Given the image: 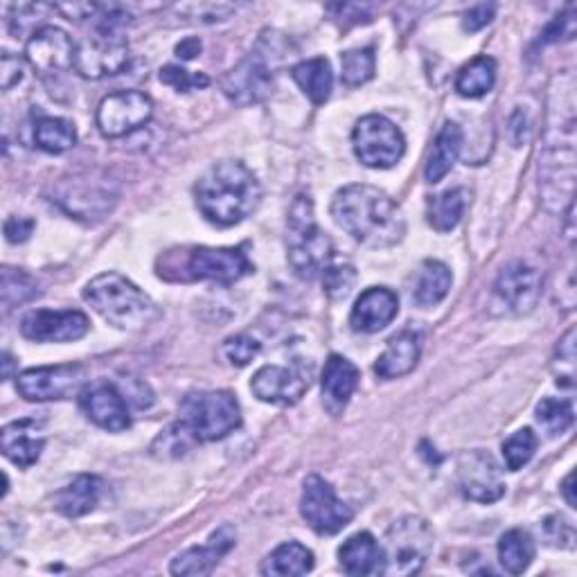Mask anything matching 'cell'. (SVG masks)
Instances as JSON below:
<instances>
[{
	"label": "cell",
	"instance_id": "cell-13",
	"mask_svg": "<svg viewBox=\"0 0 577 577\" xmlns=\"http://www.w3.org/2000/svg\"><path fill=\"white\" fill-rule=\"evenodd\" d=\"M311 375V363L300 359H296L291 365H265L250 380V391L257 399L267 404L293 406L309 391Z\"/></svg>",
	"mask_w": 577,
	"mask_h": 577
},
{
	"label": "cell",
	"instance_id": "cell-2",
	"mask_svg": "<svg viewBox=\"0 0 577 577\" xmlns=\"http://www.w3.org/2000/svg\"><path fill=\"white\" fill-rule=\"evenodd\" d=\"M334 222L356 242L388 248L404 239L406 220L402 207L380 188L345 185L332 199Z\"/></svg>",
	"mask_w": 577,
	"mask_h": 577
},
{
	"label": "cell",
	"instance_id": "cell-3",
	"mask_svg": "<svg viewBox=\"0 0 577 577\" xmlns=\"http://www.w3.org/2000/svg\"><path fill=\"white\" fill-rule=\"evenodd\" d=\"M194 196L207 222L235 226L255 213L261 201V188L244 163L222 161L201 174Z\"/></svg>",
	"mask_w": 577,
	"mask_h": 577
},
{
	"label": "cell",
	"instance_id": "cell-54",
	"mask_svg": "<svg viewBox=\"0 0 577 577\" xmlns=\"http://www.w3.org/2000/svg\"><path fill=\"white\" fill-rule=\"evenodd\" d=\"M199 52H201V41L194 39V36H190V39H185V41H181V43L177 45V57H181V60H185V62L194 60V57L199 55Z\"/></svg>",
	"mask_w": 577,
	"mask_h": 577
},
{
	"label": "cell",
	"instance_id": "cell-4",
	"mask_svg": "<svg viewBox=\"0 0 577 577\" xmlns=\"http://www.w3.org/2000/svg\"><path fill=\"white\" fill-rule=\"evenodd\" d=\"M159 276L172 282H199L213 280L220 285H233L255 271L242 246L237 248H213L192 246L183 250H170L161 257Z\"/></svg>",
	"mask_w": 577,
	"mask_h": 577
},
{
	"label": "cell",
	"instance_id": "cell-19",
	"mask_svg": "<svg viewBox=\"0 0 577 577\" xmlns=\"http://www.w3.org/2000/svg\"><path fill=\"white\" fill-rule=\"evenodd\" d=\"M90 321L77 309H34L21 321V334L36 343H68L86 336Z\"/></svg>",
	"mask_w": 577,
	"mask_h": 577
},
{
	"label": "cell",
	"instance_id": "cell-39",
	"mask_svg": "<svg viewBox=\"0 0 577 577\" xmlns=\"http://www.w3.org/2000/svg\"><path fill=\"white\" fill-rule=\"evenodd\" d=\"M0 293H3L6 309H12L17 304H25L34 300L41 291L34 278H30L25 271H17L6 267L3 269V285H0Z\"/></svg>",
	"mask_w": 577,
	"mask_h": 577
},
{
	"label": "cell",
	"instance_id": "cell-51",
	"mask_svg": "<svg viewBox=\"0 0 577 577\" xmlns=\"http://www.w3.org/2000/svg\"><path fill=\"white\" fill-rule=\"evenodd\" d=\"M34 231V222L30 217H10L6 222V237L12 244H23L30 239Z\"/></svg>",
	"mask_w": 577,
	"mask_h": 577
},
{
	"label": "cell",
	"instance_id": "cell-24",
	"mask_svg": "<svg viewBox=\"0 0 577 577\" xmlns=\"http://www.w3.org/2000/svg\"><path fill=\"white\" fill-rule=\"evenodd\" d=\"M356 386H359L356 365L341 354H332L325 361V371H323V380H321L325 410L330 415H341L345 410L350 397L354 395Z\"/></svg>",
	"mask_w": 577,
	"mask_h": 577
},
{
	"label": "cell",
	"instance_id": "cell-46",
	"mask_svg": "<svg viewBox=\"0 0 577 577\" xmlns=\"http://www.w3.org/2000/svg\"><path fill=\"white\" fill-rule=\"evenodd\" d=\"M257 354H259V343H257L253 336H248V334L231 336V339H226V343H224V356H226L233 365H239V368L248 365Z\"/></svg>",
	"mask_w": 577,
	"mask_h": 577
},
{
	"label": "cell",
	"instance_id": "cell-9",
	"mask_svg": "<svg viewBox=\"0 0 577 577\" xmlns=\"http://www.w3.org/2000/svg\"><path fill=\"white\" fill-rule=\"evenodd\" d=\"M356 159L373 170H388L402 161L406 140L402 131L384 116H365L356 122L352 133Z\"/></svg>",
	"mask_w": 577,
	"mask_h": 577
},
{
	"label": "cell",
	"instance_id": "cell-8",
	"mask_svg": "<svg viewBox=\"0 0 577 577\" xmlns=\"http://www.w3.org/2000/svg\"><path fill=\"white\" fill-rule=\"evenodd\" d=\"M434 531L423 516H402L386 533V573L413 575L423 570L434 553Z\"/></svg>",
	"mask_w": 577,
	"mask_h": 577
},
{
	"label": "cell",
	"instance_id": "cell-53",
	"mask_svg": "<svg viewBox=\"0 0 577 577\" xmlns=\"http://www.w3.org/2000/svg\"><path fill=\"white\" fill-rule=\"evenodd\" d=\"M129 386H131V388H127V395H129V399H131L138 408L151 406L153 395H151V391H149V386H147L145 382H140V380H129Z\"/></svg>",
	"mask_w": 577,
	"mask_h": 577
},
{
	"label": "cell",
	"instance_id": "cell-5",
	"mask_svg": "<svg viewBox=\"0 0 577 577\" xmlns=\"http://www.w3.org/2000/svg\"><path fill=\"white\" fill-rule=\"evenodd\" d=\"M84 300L118 330L136 332L159 317L153 300L131 280L114 271L93 278L84 289Z\"/></svg>",
	"mask_w": 577,
	"mask_h": 577
},
{
	"label": "cell",
	"instance_id": "cell-27",
	"mask_svg": "<svg viewBox=\"0 0 577 577\" xmlns=\"http://www.w3.org/2000/svg\"><path fill=\"white\" fill-rule=\"evenodd\" d=\"M423 354V336L417 332H402L388 341V348L375 363V373L382 380H399L415 371Z\"/></svg>",
	"mask_w": 577,
	"mask_h": 577
},
{
	"label": "cell",
	"instance_id": "cell-18",
	"mask_svg": "<svg viewBox=\"0 0 577 577\" xmlns=\"http://www.w3.org/2000/svg\"><path fill=\"white\" fill-rule=\"evenodd\" d=\"M75 52L77 45L68 32L55 25H45L30 36L25 45V60L41 77H55L75 68Z\"/></svg>",
	"mask_w": 577,
	"mask_h": 577
},
{
	"label": "cell",
	"instance_id": "cell-43",
	"mask_svg": "<svg viewBox=\"0 0 577 577\" xmlns=\"http://www.w3.org/2000/svg\"><path fill=\"white\" fill-rule=\"evenodd\" d=\"M321 276H323V289L332 300H341L350 296L356 282V271L352 265H348V261H339V265H332L330 261V267H325Z\"/></svg>",
	"mask_w": 577,
	"mask_h": 577
},
{
	"label": "cell",
	"instance_id": "cell-12",
	"mask_svg": "<svg viewBox=\"0 0 577 577\" xmlns=\"http://www.w3.org/2000/svg\"><path fill=\"white\" fill-rule=\"evenodd\" d=\"M153 116V101L140 90H118L97 107V129L104 138H122L145 127Z\"/></svg>",
	"mask_w": 577,
	"mask_h": 577
},
{
	"label": "cell",
	"instance_id": "cell-45",
	"mask_svg": "<svg viewBox=\"0 0 577 577\" xmlns=\"http://www.w3.org/2000/svg\"><path fill=\"white\" fill-rule=\"evenodd\" d=\"M542 535H544L546 544L553 548H573L575 546L573 523L562 514H553L542 523Z\"/></svg>",
	"mask_w": 577,
	"mask_h": 577
},
{
	"label": "cell",
	"instance_id": "cell-21",
	"mask_svg": "<svg viewBox=\"0 0 577 577\" xmlns=\"http://www.w3.org/2000/svg\"><path fill=\"white\" fill-rule=\"evenodd\" d=\"M82 408L93 425L104 431L120 434L131 427L125 395L109 382H93L82 388Z\"/></svg>",
	"mask_w": 577,
	"mask_h": 577
},
{
	"label": "cell",
	"instance_id": "cell-14",
	"mask_svg": "<svg viewBox=\"0 0 577 577\" xmlns=\"http://www.w3.org/2000/svg\"><path fill=\"white\" fill-rule=\"evenodd\" d=\"M55 201L75 220L99 222L114 210L118 201V192L111 190L109 181L79 177V179H64L55 190Z\"/></svg>",
	"mask_w": 577,
	"mask_h": 577
},
{
	"label": "cell",
	"instance_id": "cell-6",
	"mask_svg": "<svg viewBox=\"0 0 577 577\" xmlns=\"http://www.w3.org/2000/svg\"><path fill=\"white\" fill-rule=\"evenodd\" d=\"M332 239L319 228L309 196L298 194L287 220V259L302 280L319 278L332 261Z\"/></svg>",
	"mask_w": 577,
	"mask_h": 577
},
{
	"label": "cell",
	"instance_id": "cell-1",
	"mask_svg": "<svg viewBox=\"0 0 577 577\" xmlns=\"http://www.w3.org/2000/svg\"><path fill=\"white\" fill-rule=\"evenodd\" d=\"M539 185L544 203L553 213H564L575 190V77L564 71L551 88V114L546 147L539 159Z\"/></svg>",
	"mask_w": 577,
	"mask_h": 577
},
{
	"label": "cell",
	"instance_id": "cell-15",
	"mask_svg": "<svg viewBox=\"0 0 577 577\" xmlns=\"http://www.w3.org/2000/svg\"><path fill=\"white\" fill-rule=\"evenodd\" d=\"M86 384V371L77 363L45 365V368H30L17 377V388L28 402H52L68 399L82 393Z\"/></svg>",
	"mask_w": 577,
	"mask_h": 577
},
{
	"label": "cell",
	"instance_id": "cell-37",
	"mask_svg": "<svg viewBox=\"0 0 577 577\" xmlns=\"http://www.w3.org/2000/svg\"><path fill=\"white\" fill-rule=\"evenodd\" d=\"M537 423L548 436H562L575 423V410L570 399L546 397L537 404Z\"/></svg>",
	"mask_w": 577,
	"mask_h": 577
},
{
	"label": "cell",
	"instance_id": "cell-22",
	"mask_svg": "<svg viewBox=\"0 0 577 577\" xmlns=\"http://www.w3.org/2000/svg\"><path fill=\"white\" fill-rule=\"evenodd\" d=\"M399 313V298L386 287L365 289L352 307L350 325L354 332L375 334L391 325Z\"/></svg>",
	"mask_w": 577,
	"mask_h": 577
},
{
	"label": "cell",
	"instance_id": "cell-23",
	"mask_svg": "<svg viewBox=\"0 0 577 577\" xmlns=\"http://www.w3.org/2000/svg\"><path fill=\"white\" fill-rule=\"evenodd\" d=\"M235 546V531L231 526H222L210 535V539L203 546L188 548L179 553L172 559V575H188V577H199V575H210L215 570V566L231 553Z\"/></svg>",
	"mask_w": 577,
	"mask_h": 577
},
{
	"label": "cell",
	"instance_id": "cell-36",
	"mask_svg": "<svg viewBox=\"0 0 577 577\" xmlns=\"http://www.w3.org/2000/svg\"><path fill=\"white\" fill-rule=\"evenodd\" d=\"M36 147L47 153H64L75 147L77 131L71 120L64 118H41L34 127Z\"/></svg>",
	"mask_w": 577,
	"mask_h": 577
},
{
	"label": "cell",
	"instance_id": "cell-30",
	"mask_svg": "<svg viewBox=\"0 0 577 577\" xmlns=\"http://www.w3.org/2000/svg\"><path fill=\"white\" fill-rule=\"evenodd\" d=\"M451 271L447 265L438 259H427L423 267L415 274V285H413V300L419 307H434L442 302L451 289Z\"/></svg>",
	"mask_w": 577,
	"mask_h": 577
},
{
	"label": "cell",
	"instance_id": "cell-56",
	"mask_svg": "<svg viewBox=\"0 0 577 577\" xmlns=\"http://www.w3.org/2000/svg\"><path fill=\"white\" fill-rule=\"evenodd\" d=\"M12 365H14V359L6 352V354H3V380H10V377H12Z\"/></svg>",
	"mask_w": 577,
	"mask_h": 577
},
{
	"label": "cell",
	"instance_id": "cell-31",
	"mask_svg": "<svg viewBox=\"0 0 577 577\" xmlns=\"http://www.w3.org/2000/svg\"><path fill=\"white\" fill-rule=\"evenodd\" d=\"M291 77L313 104H325L330 99L332 86H334V75H332V66L325 57H313V60L300 62L298 66H293Z\"/></svg>",
	"mask_w": 577,
	"mask_h": 577
},
{
	"label": "cell",
	"instance_id": "cell-32",
	"mask_svg": "<svg viewBox=\"0 0 577 577\" xmlns=\"http://www.w3.org/2000/svg\"><path fill=\"white\" fill-rule=\"evenodd\" d=\"M313 568V553L298 544V542H289L278 546L265 562L259 566L261 575H278V577H298V575H307Z\"/></svg>",
	"mask_w": 577,
	"mask_h": 577
},
{
	"label": "cell",
	"instance_id": "cell-40",
	"mask_svg": "<svg viewBox=\"0 0 577 577\" xmlns=\"http://www.w3.org/2000/svg\"><path fill=\"white\" fill-rule=\"evenodd\" d=\"M196 442L199 440L194 438V434L183 423H177L156 438L151 451L161 458H179L185 456Z\"/></svg>",
	"mask_w": 577,
	"mask_h": 577
},
{
	"label": "cell",
	"instance_id": "cell-28",
	"mask_svg": "<svg viewBox=\"0 0 577 577\" xmlns=\"http://www.w3.org/2000/svg\"><path fill=\"white\" fill-rule=\"evenodd\" d=\"M101 481L97 477L82 474L73 479L68 485H64L52 503H55V510L68 519L84 516L93 512L101 499Z\"/></svg>",
	"mask_w": 577,
	"mask_h": 577
},
{
	"label": "cell",
	"instance_id": "cell-26",
	"mask_svg": "<svg viewBox=\"0 0 577 577\" xmlns=\"http://www.w3.org/2000/svg\"><path fill=\"white\" fill-rule=\"evenodd\" d=\"M0 447H3L8 460L28 469L41 458L45 440L39 431L36 419H17L0 434Z\"/></svg>",
	"mask_w": 577,
	"mask_h": 577
},
{
	"label": "cell",
	"instance_id": "cell-55",
	"mask_svg": "<svg viewBox=\"0 0 577 577\" xmlns=\"http://www.w3.org/2000/svg\"><path fill=\"white\" fill-rule=\"evenodd\" d=\"M562 494H564V499H566V503H568L570 507H577V499H575V474H573V471L566 477V481H564V485H562Z\"/></svg>",
	"mask_w": 577,
	"mask_h": 577
},
{
	"label": "cell",
	"instance_id": "cell-11",
	"mask_svg": "<svg viewBox=\"0 0 577 577\" xmlns=\"http://www.w3.org/2000/svg\"><path fill=\"white\" fill-rule=\"evenodd\" d=\"M300 514L307 526L319 535L341 533L354 516L352 507L336 496L334 488L317 474L307 477L302 483Z\"/></svg>",
	"mask_w": 577,
	"mask_h": 577
},
{
	"label": "cell",
	"instance_id": "cell-42",
	"mask_svg": "<svg viewBox=\"0 0 577 577\" xmlns=\"http://www.w3.org/2000/svg\"><path fill=\"white\" fill-rule=\"evenodd\" d=\"M553 375L557 386L573 388L575 386V330L570 328L559 341L553 356Z\"/></svg>",
	"mask_w": 577,
	"mask_h": 577
},
{
	"label": "cell",
	"instance_id": "cell-10",
	"mask_svg": "<svg viewBox=\"0 0 577 577\" xmlns=\"http://www.w3.org/2000/svg\"><path fill=\"white\" fill-rule=\"evenodd\" d=\"M129 64V43L122 30L95 28L75 52V71L84 79H101L118 75Z\"/></svg>",
	"mask_w": 577,
	"mask_h": 577
},
{
	"label": "cell",
	"instance_id": "cell-49",
	"mask_svg": "<svg viewBox=\"0 0 577 577\" xmlns=\"http://www.w3.org/2000/svg\"><path fill=\"white\" fill-rule=\"evenodd\" d=\"M328 12L332 14V19L336 23H341L343 28L350 25H359V23H371V8L368 6H350V3H339V6H330Z\"/></svg>",
	"mask_w": 577,
	"mask_h": 577
},
{
	"label": "cell",
	"instance_id": "cell-33",
	"mask_svg": "<svg viewBox=\"0 0 577 577\" xmlns=\"http://www.w3.org/2000/svg\"><path fill=\"white\" fill-rule=\"evenodd\" d=\"M494 82H496V62L488 55H481L460 68L456 77V90L462 97L477 99L488 95L494 88Z\"/></svg>",
	"mask_w": 577,
	"mask_h": 577
},
{
	"label": "cell",
	"instance_id": "cell-35",
	"mask_svg": "<svg viewBox=\"0 0 577 577\" xmlns=\"http://www.w3.org/2000/svg\"><path fill=\"white\" fill-rule=\"evenodd\" d=\"M535 559V542L526 531H507L499 542V562L501 566L512 573H526Z\"/></svg>",
	"mask_w": 577,
	"mask_h": 577
},
{
	"label": "cell",
	"instance_id": "cell-34",
	"mask_svg": "<svg viewBox=\"0 0 577 577\" xmlns=\"http://www.w3.org/2000/svg\"><path fill=\"white\" fill-rule=\"evenodd\" d=\"M464 205H467V190H462V188L447 190V192L429 199L427 220L438 233H449L460 224Z\"/></svg>",
	"mask_w": 577,
	"mask_h": 577
},
{
	"label": "cell",
	"instance_id": "cell-50",
	"mask_svg": "<svg viewBox=\"0 0 577 577\" xmlns=\"http://www.w3.org/2000/svg\"><path fill=\"white\" fill-rule=\"evenodd\" d=\"M494 12H496V6H477V8H471L469 12H464L462 17V30L464 32H479L483 30L485 25L492 23L494 19Z\"/></svg>",
	"mask_w": 577,
	"mask_h": 577
},
{
	"label": "cell",
	"instance_id": "cell-52",
	"mask_svg": "<svg viewBox=\"0 0 577 577\" xmlns=\"http://www.w3.org/2000/svg\"><path fill=\"white\" fill-rule=\"evenodd\" d=\"M0 71H3V88H12L23 77L21 60L10 55V52H6L3 55V66H0Z\"/></svg>",
	"mask_w": 577,
	"mask_h": 577
},
{
	"label": "cell",
	"instance_id": "cell-38",
	"mask_svg": "<svg viewBox=\"0 0 577 577\" xmlns=\"http://www.w3.org/2000/svg\"><path fill=\"white\" fill-rule=\"evenodd\" d=\"M375 75V52L373 47H356L343 52L341 79L345 86H361Z\"/></svg>",
	"mask_w": 577,
	"mask_h": 577
},
{
	"label": "cell",
	"instance_id": "cell-25",
	"mask_svg": "<svg viewBox=\"0 0 577 577\" xmlns=\"http://www.w3.org/2000/svg\"><path fill=\"white\" fill-rule=\"evenodd\" d=\"M341 566L348 575L365 577V575H382L386 573V555L384 546L371 533H356L339 548Z\"/></svg>",
	"mask_w": 577,
	"mask_h": 577
},
{
	"label": "cell",
	"instance_id": "cell-16",
	"mask_svg": "<svg viewBox=\"0 0 577 577\" xmlns=\"http://www.w3.org/2000/svg\"><path fill=\"white\" fill-rule=\"evenodd\" d=\"M222 88L237 107H250V104L265 101L274 90V68L269 57L261 55L259 50L250 52L246 60L226 73Z\"/></svg>",
	"mask_w": 577,
	"mask_h": 577
},
{
	"label": "cell",
	"instance_id": "cell-48",
	"mask_svg": "<svg viewBox=\"0 0 577 577\" xmlns=\"http://www.w3.org/2000/svg\"><path fill=\"white\" fill-rule=\"evenodd\" d=\"M575 30H577V21H575V10H568L559 17H555L546 30L542 32V39L539 43L542 45H548V43H559V41H570L575 36Z\"/></svg>",
	"mask_w": 577,
	"mask_h": 577
},
{
	"label": "cell",
	"instance_id": "cell-20",
	"mask_svg": "<svg viewBox=\"0 0 577 577\" xmlns=\"http://www.w3.org/2000/svg\"><path fill=\"white\" fill-rule=\"evenodd\" d=\"M494 293L510 313H531L542 298V274L528 261H510L494 282Z\"/></svg>",
	"mask_w": 577,
	"mask_h": 577
},
{
	"label": "cell",
	"instance_id": "cell-7",
	"mask_svg": "<svg viewBox=\"0 0 577 577\" xmlns=\"http://www.w3.org/2000/svg\"><path fill=\"white\" fill-rule=\"evenodd\" d=\"M181 423L199 442H215L242 427V410L228 391H199L183 399Z\"/></svg>",
	"mask_w": 577,
	"mask_h": 577
},
{
	"label": "cell",
	"instance_id": "cell-17",
	"mask_svg": "<svg viewBox=\"0 0 577 577\" xmlns=\"http://www.w3.org/2000/svg\"><path fill=\"white\" fill-rule=\"evenodd\" d=\"M460 492L477 503H496L505 494L501 467L492 453L474 449L458 458Z\"/></svg>",
	"mask_w": 577,
	"mask_h": 577
},
{
	"label": "cell",
	"instance_id": "cell-47",
	"mask_svg": "<svg viewBox=\"0 0 577 577\" xmlns=\"http://www.w3.org/2000/svg\"><path fill=\"white\" fill-rule=\"evenodd\" d=\"M237 8L235 6H226V3H199V6H181L177 8V12L183 19H196L201 23H215V21H224L228 19Z\"/></svg>",
	"mask_w": 577,
	"mask_h": 577
},
{
	"label": "cell",
	"instance_id": "cell-29",
	"mask_svg": "<svg viewBox=\"0 0 577 577\" xmlns=\"http://www.w3.org/2000/svg\"><path fill=\"white\" fill-rule=\"evenodd\" d=\"M460 149H462V129L456 122H447L436 136L434 149L429 153V161L425 168V179L429 183L442 181L451 172L453 163L458 161Z\"/></svg>",
	"mask_w": 577,
	"mask_h": 577
},
{
	"label": "cell",
	"instance_id": "cell-44",
	"mask_svg": "<svg viewBox=\"0 0 577 577\" xmlns=\"http://www.w3.org/2000/svg\"><path fill=\"white\" fill-rule=\"evenodd\" d=\"M161 82L170 88H174L177 93H192V90H199V88H205L210 84L207 75L203 73H190L181 66H165L161 68L159 73Z\"/></svg>",
	"mask_w": 577,
	"mask_h": 577
},
{
	"label": "cell",
	"instance_id": "cell-41",
	"mask_svg": "<svg viewBox=\"0 0 577 577\" xmlns=\"http://www.w3.org/2000/svg\"><path fill=\"white\" fill-rule=\"evenodd\" d=\"M535 449H537V436L533 434V429H521V431L512 434L503 442L505 467L510 471H519L523 464L531 462V458L535 456Z\"/></svg>",
	"mask_w": 577,
	"mask_h": 577
}]
</instances>
